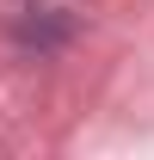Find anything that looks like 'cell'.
I'll return each instance as SVG.
<instances>
[]
</instances>
